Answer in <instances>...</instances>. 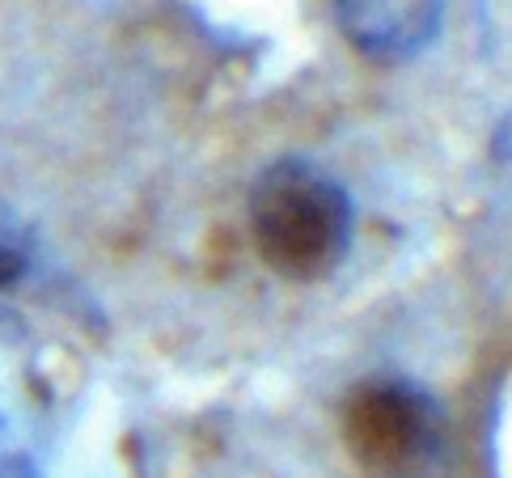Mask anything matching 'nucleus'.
Wrapping results in <instances>:
<instances>
[{"instance_id": "nucleus-1", "label": "nucleus", "mask_w": 512, "mask_h": 478, "mask_svg": "<svg viewBox=\"0 0 512 478\" xmlns=\"http://www.w3.org/2000/svg\"><path fill=\"white\" fill-rule=\"evenodd\" d=\"M250 229L263 263L284 280L331 275L352 242V204L339 182L314 161H276L254 182Z\"/></svg>"}, {"instance_id": "nucleus-2", "label": "nucleus", "mask_w": 512, "mask_h": 478, "mask_svg": "<svg viewBox=\"0 0 512 478\" xmlns=\"http://www.w3.org/2000/svg\"><path fill=\"white\" fill-rule=\"evenodd\" d=\"M347 445L369 470H411L436 449V402L411 381H369L347 402Z\"/></svg>"}, {"instance_id": "nucleus-3", "label": "nucleus", "mask_w": 512, "mask_h": 478, "mask_svg": "<svg viewBox=\"0 0 512 478\" xmlns=\"http://www.w3.org/2000/svg\"><path fill=\"white\" fill-rule=\"evenodd\" d=\"M339 26L369 60H411L441 26V0H335Z\"/></svg>"}, {"instance_id": "nucleus-4", "label": "nucleus", "mask_w": 512, "mask_h": 478, "mask_svg": "<svg viewBox=\"0 0 512 478\" xmlns=\"http://www.w3.org/2000/svg\"><path fill=\"white\" fill-rule=\"evenodd\" d=\"M17 271H22V233H17L9 212L0 208V284L13 280Z\"/></svg>"}, {"instance_id": "nucleus-5", "label": "nucleus", "mask_w": 512, "mask_h": 478, "mask_svg": "<svg viewBox=\"0 0 512 478\" xmlns=\"http://www.w3.org/2000/svg\"><path fill=\"white\" fill-rule=\"evenodd\" d=\"M0 478H39V474H34V466L26 462L22 453L9 449L5 440H0Z\"/></svg>"}]
</instances>
